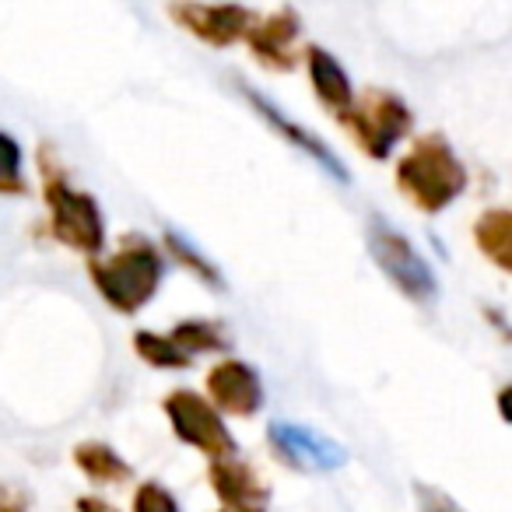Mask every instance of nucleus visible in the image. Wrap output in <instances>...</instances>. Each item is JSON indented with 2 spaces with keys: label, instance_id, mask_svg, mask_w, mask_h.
Here are the masks:
<instances>
[{
  "label": "nucleus",
  "instance_id": "9b49d317",
  "mask_svg": "<svg viewBox=\"0 0 512 512\" xmlns=\"http://www.w3.org/2000/svg\"><path fill=\"white\" fill-rule=\"evenodd\" d=\"M207 484L225 512H271L274 491L253 463L221 456L207 463Z\"/></svg>",
  "mask_w": 512,
  "mask_h": 512
},
{
  "label": "nucleus",
  "instance_id": "f257e3e1",
  "mask_svg": "<svg viewBox=\"0 0 512 512\" xmlns=\"http://www.w3.org/2000/svg\"><path fill=\"white\" fill-rule=\"evenodd\" d=\"M88 278H92L99 299L120 316H137L151 306L165 278V256L144 235H127L113 253H99L88 260Z\"/></svg>",
  "mask_w": 512,
  "mask_h": 512
},
{
  "label": "nucleus",
  "instance_id": "4468645a",
  "mask_svg": "<svg viewBox=\"0 0 512 512\" xmlns=\"http://www.w3.org/2000/svg\"><path fill=\"white\" fill-rule=\"evenodd\" d=\"M74 467L88 477L92 484H130L134 481V467L130 460L113 449L109 442H99V439H85L74 446Z\"/></svg>",
  "mask_w": 512,
  "mask_h": 512
},
{
  "label": "nucleus",
  "instance_id": "f8f14e48",
  "mask_svg": "<svg viewBox=\"0 0 512 512\" xmlns=\"http://www.w3.org/2000/svg\"><path fill=\"white\" fill-rule=\"evenodd\" d=\"M204 386L211 404L232 418H253L264 407V379L242 358H221L218 365H211Z\"/></svg>",
  "mask_w": 512,
  "mask_h": 512
},
{
  "label": "nucleus",
  "instance_id": "a211bd4d",
  "mask_svg": "<svg viewBox=\"0 0 512 512\" xmlns=\"http://www.w3.org/2000/svg\"><path fill=\"white\" fill-rule=\"evenodd\" d=\"M162 242H165V253L172 256V264H179L183 271H190L200 285H207L211 292H221V288H225V274L218 271V264H211V260H207V256L200 253V249L193 246L183 232H172L169 228Z\"/></svg>",
  "mask_w": 512,
  "mask_h": 512
},
{
  "label": "nucleus",
  "instance_id": "f3484780",
  "mask_svg": "<svg viewBox=\"0 0 512 512\" xmlns=\"http://www.w3.org/2000/svg\"><path fill=\"white\" fill-rule=\"evenodd\" d=\"M134 355L144 365L158 372H186L193 365V358L172 341L169 334H155V330H137L134 334Z\"/></svg>",
  "mask_w": 512,
  "mask_h": 512
},
{
  "label": "nucleus",
  "instance_id": "2eb2a0df",
  "mask_svg": "<svg viewBox=\"0 0 512 512\" xmlns=\"http://www.w3.org/2000/svg\"><path fill=\"white\" fill-rule=\"evenodd\" d=\"M474 246L488 264L512 274V207H488L474 221Z\"/></svg>",
  "mask_w": 512,
  "mask_h": 512
},
{
  "label": "nucleus",
  "instance_id": "4be33fe9",
  "mask_svg": "<svg viewBox=\"0 0 512 512\" xmlns=\"http://www.w3.org/2000/svg\"><path fill=\"white\" fill-rule=\"evenodd\" d=\"M32 498L29 491L15 488V484H0V512H29Z\"/></svg>",
  "mask_w": 512,
  "mask_h": 512
},
{
  "label": "nucleus",
  "instance_id": "6e6552de",
  "mask_svg": "<svg viewBox=\"0 0 512 512\" xmlns=\"http://www.w3.org/2000/svg\"><path fill=\"white\" fill-rule=\"evenodd\" d=\"M267 446L285 467L299 470V474H334L348 463V449L341 442L309 425H299V421H271Z\"/></svg>",
  "mask_w": 512,
  "mask_h": 512
},
{
  "label": "nucleus",
  "instance_id": "5701e85b",
  "mask_svg": "<svg viewBox=\"0 0 512 512\" xmlns=\"http://www.w3.org/2000/svg\"><path fill=\"white\" fill-rule=\"evenodd\" d=\"M74 512H120L109 498L102 495H78V502H74Z\"/></svg>",
  "mask_w": 512,
  "mask_h": 512
},
{
  "label": "nucleus",
  "instance_id": "f03ea898",
  "mask_svg": "<svg viewBox=\"0 0 512 512\" xmlns=\"http://www.w3.org/2000/svg\"><path fill=\"white\" fill-rule=\"evenodd\" d=\"M397 190L414 211L442 214L453 200L463 197L470 183V172L463 158L453 151V144L442 134H421L411 141V148L397 158Z\"/></svg>",
  "mask_w": 512,
  "mask_h": 512
},
{
  "label": "nucleus",
  "instance_id": "7ed1b4c3",
  "mask_svg": "<svg viewBox=\"0 0 512 512\" xmlns=\"http://www.w3.org/2000/svg\"><path fill=\"white\" fill-rule=\"evenodd\" d=\"M39 172H43L50 235L71 253L85 256V260L99 256L106 249V214H102L99 200L88 190H78L60 169H53L50 148H39Z\"/></svg>",
  "mask_w": 512,
  "mask_h": 512
},
{
  "label": "nucleus",
  "instance_id": "20e7f679",
  "mask_svg": "<svg viewBox=\"0 0 512 512\" xmlns=\"http://www.w3.org/2000/svg\"><path fill=\"white\" fill-rule=\"evenodd\" d=\"M348 137L358 144L362 155L372 162H386L404 144L414 130V109L407 106L404 95L390 92V88H365L355 95L348 113L337 116Z\"/></svg>",
  "mask_w": 512,
  "mask_h": 512
},
{
  "label": "nucleus",
  "instance_id": "6ab92c4d",
  "mask_svg": "<svg viewBox=\"0 0 512 512\" xmlns=\"http://www.w3.org/2000/svg\"><path fill=\"white\" fill-rule=\"evenodd\" d=\"M29 176H25V148L15 134L0 130V197H29Z\"/></svg>",
  "mask_w": 512,
  "mask_h": 512
},
{
  "label": "nucleus",
  "instance_id": "dca6fc26",
  "mask_svg": "<svg viewBox=\"0 0 512 512\" xmlns=\"http://www.w3.org/2000/svg\"><path fill=\"white\" fill-rule=\"evenodd\" d=\"M169 337L186 351L190 358L197 355H225L232 348V334L218 320H183L169 330Z\"/></svg>",
  "mask_w": 512,
  "mask_h": 512
},
{
  "label": "nucleus",
  "instance_id": "0eeeda50",
  "mask_svg": "<svg viewBox=\"0 0 512 512\" xmlns=\"http://www.w3.org/2000/svg\"><path fill=\"white\" fill-rule=\"evenodd\" d=\"M165 15L186 36L211 46V50H228V46L242 43L249 25L256 22V11L239 0H172Z\"/></svg>",
  "mask_w": 512,
  "mask_h": 512
},
{
  "label": "nucleus",
  "instance_id": "393cba45",
  "mask_svg": "<svg viewBox=\"0 0 512 512\" xmlns=\"http://www.w3.org/2000/svg\"><path fill=\"white\" fill-rule=\"evenodd\" d=\"M221 512H225V509H221Z\"/></svg>",
  "mask_w": 512,
  "mask_h": 512
},
{
  "label": "nucleus",
  "instance_id": "9d476101",
  "mask_svg": "<svg viewBox=\"0 0 512 512\" xmlns=\"http://www.w3.org/2000/svg\"><path fill=\"white\" fill-rule=\"evenodd\" d=\"M239 92H242V99L253 106V113L260 116V120L267 123V127L274 130V134L281 137V141H288L292 148H299L306 158H313L316 165H320L323 172H327L330 179H337V183H351V172H348V165L341 162V155H337L334 148H330L327 141H323L320 134H313L309 127H302L299 120H292L288 113H281L278 106H274L267 95H260V92H253L249 85H239Z\"/></svg>",
  "mask_w": 512,
  "mask_h": 512
},
{
  "label": "nucleus",
  "instance_id": "b1692460",
  "mask_svg": "<svg viewBox=\"0 0 512 512\" xmlns=\"http://www.w3.org/2000/svg\"><path fill=\"white\" fill-rule=\"evenodd\" d=\"M495 407H498V418H502L505 425H512V383H505L502 390H498Z\"/></svg>",
  "mask_w": 512,
  "mask_h": 512
},
{
  "label": "nucleus",
  "instance_id": "39448f33",
  "mask_svg": "<svg viewBox=\"0 0 512 512\" xmlns=\"http://www.w3.org/2000/svg\"><path fill=\"white\" fill-rule=\"evenodd\" d=\"M365 242L369 253L376 260V267L383 271V278L404 295L414 306H432L439 299V278H435L432 264L418 253L411 239L400 228H393L386 218L372 214L369 228H365Z\"/></svg>",
  "mask_w": 512,
  "mask_h": 512
},
{
  "label": "nucleus",
  "instance_id": "1a4fd4ad",
  "mask_svg": "<svg viewBox=\"0 0 512 512\" xmlns=\"http://www.w3.org/2000/svg\"><path fill=\"white\" fill-rule=\"evenodd\" d=\"M299 39H302V15L295 8H278L274 15L256 18L242 43H246L249 57L264 67V71L288 74L302 60Z\"/></svg>",
  "mask_w": 512,
  "mask_h": 512
},
{
  "label": "nucleus",
  "instance_id": "ddd939ff",
  "mask_svg": "<svg viewBox=\"0 0 512 512\" xmlns=\"http://www.w3.org/2000/svg\"><path fill=\"white\" fill-rule=\"evenodd\" d=\"M302 64H306L309 88H313L316 102H320L334 120L341 113H348L358 92H355V85H351V74L344 71L341 60H337L327 46L309 43L306 50H302Z\"/></svg>",
  "mask_w": 512,
  "mask_h": 512
},
{
  "label": "nucleus",
  "instance_id": "aec40b11",
  "mask_svg": "<svg viewBox=\"0 0 512 512\" xmlns=\"http://www.w3.org/2000/svg\"><path fill=\"white\" fill-rule=\"evenodd\" d=\"M130 512H183L169 488L162 481H141L134 488V502Z\"/></svg>",
  "mask_w": 512,
  "mask_h": 512
},
{
  "label": "nucleus",
  "instance_id": "412c9836",
  "mask_svg": "<svg viewBox=\"0 0 512 512\" xmlns=\"http://www.w3.org/2000/svg\"><path fill=\"white\" fill-rule=\"evenodd\" d=\"M414 498H418V512H467L435 484H414Z\"/></svg>",
  "mask_w": 512,
  "mask_h": 512
},
{
  "label": "nucleus",
  "instance_id": "423d86ee",
  "mask_svg": "<svg viewBox=\"0 0 512 512\" xmlns=\"http://www.w3.org/2000/svg\"><path fill=\"white\" fill-rule=\"evenodd\" d=\"M162 411L172 425L183 446L204 453L207 460H221V456H235L239 453V442L228 432V421L218 407L211 404L207 393L197 390H172L162 397Z\"/></svg>",
  "mask_w": 512,
  "mask_h": 512
}]
</instances>
